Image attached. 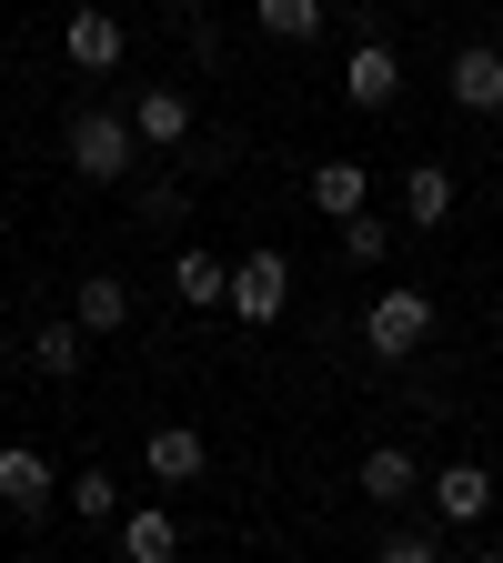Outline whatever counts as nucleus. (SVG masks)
Listing matches in <instances>:
<instances>
[{
	"mask_svg": "<svg viewBox=\"0 0 503 563\" xmlns=\"http://www.w3.org/2000/svg\"><path fill=\"white\" fill-rule=\"evenodd\" d=\"M61 152H70V172H81V181H121V172H131V152H141V131H131V111L81 101V111L61 121Z\"/></svg>",
	"mask_w": 503,
	"mask_h": 563,
	"instance_id": "1",
	"label": "nucleus"
},
{
	"mask_svg": "<svg viewBox=\"0 0 503 563\" xmlns=\"http://www.w3.org/2000/svg\"><path fill=\"white\" fill-rule=\"evenodd\" d=\"M282 302H293V262H282V252H242V262H232V302H222V312H232L242 332H272Z\"/></svg>",
	"mask_w": 503,
	"mask_h": 563,
	"instance_id": "2",
	"label": "nucleus"
},
{
	"mask_svg": "<svg viewBox=\"0 0 503 563\" xmlns=\"http://www.w3.org/2000/svg\"><path fill=\"white\" fill-rule=\"evenodd\" d=\"M363 342H373V363L423 352V342H434V302H423V292H383V302L363 312Z\"/></svg>",
	"mask_w": 503,
	"mask_h": 563,
	"instance_id": "3",
	"label": "nucleus"
},
{
	"mask_svg": "<svg viewBox=\"0 0 503 563\" xmlns=\"http://www.w3.org/2000/svg\"><path fill=\"white\" fill-rule=\"evenodd\" d=\"M0 504H11L21 523H41V514L61 504V473H51V453H31V443H0Z\"/></svg>",
	"mask_w": 503,
	"mask_h": 563,
	"instance_id": "4",
	"label": "nucleus"
},
{
	"mask_svg": "<svg viewBox=\"0 0 503 563\" xmlns=\"http://www.w3.org/2000/svg\"><path fill=\"white\" fill-rule=\"evenodd\" d=\"M352 493H363L373 514H403L413 493H423V463H413L403 443H373V453H363V473H352Z\"/></svg>",
	"mask_w": 503,
	"mask_h": 563,
	"instance_id": "5",
	"label": "nucleus"
},
{
	"mask_svg": "<svg viewBox=\"0 0 503 563\" xmlns=\"http://www.w3.org/2000/svg\"><path fill=\"white\" fill-rule=\"evenodd\" d=\"M444 91H453L463 111H503V51H493V41H463L453 70H444Z\"/></svg>",
	"mask_w": 503,
	"mask_h": 563,
	"instance_id": "6",
	"label": "nucleus"
},
{
	"mask_svg": "<svg viewBox=\"0 0 503 563\" xmlns=\"http://www.w3.org/2000/svg\"><path fill=\"white\" fill-rule=\"evenodd\" d=\"M141 463H152V483H172V493H182V483H201V473H211V443L192 433V422H162V433L141 443Z\"/></svg>",
	"mask_w": 503,
	"mask_h": 563,
	"instance_id": "7",
	"label": "nucleus"
},
{
	"mask_svg": "<svg viewBox=\"0 0 503 563\" xmlns=\"http://www.w3.org/2000/svg\"><path fill=\"white\" fill-rule=\"evenodd\" d=\"M393 91H403V60H393L383 41H363V51L342 60V101H352V111H393Z\"/></svg>",
	"mask_w": 503,
	"mask_h": 563,
	"instance_id": "8",
	"label": "nucleus"
},
{
	"mask_svg": "<svg viewBox=\"0 0 503 563\" xmlns=\"http://www.w3.org/2000/svg\"><path fill=\"white\" fill-rule=\"evenodd\" d=\"M423 493H434V514H444V523H483V514H493V473H483V463H444Z\"/></svg>",
	"mask_w": 503,
	"mask_h": 563,
	"instance_id": "9",
	"label": "nucleus"
},
{
	"mask_svg": "<svg viewBox=\"0 0 503 563\" xmlns=\"http://www.w3.org/2000/svg\"><path fill=\"white\" fill-rule=\"evenodd\" d=\"M61 51H70V70H121V51H131V31H121L111 11H70V31H61Z\"/></svg>",
	"mask_w": 503,
	"mask_h": 563,
	"instance_id": "10",
	"label": "nucleus"
},
{
	"mask_svg": "<svg viewBox=\"0 0 503 563\" xmlns=\"http://www.w3.org/2000/svg\"><path fill=\"white\" fill-rule=\"evenodd\" d=\"M172 292H182L192 312H222V302H232V262H222V252H172Z\"/></svg>",
	"mask_w": 503,
	"mask_h": 563,
	"instance_id": "11",
	"label": "nucleus"
},
{
	"mask_svg": "<svg viewBox=\"0 0 503 563\" xmlns=\"http://www.w3.org/2000/svg\"><path fill=\"white\" fill-rule=\"evenodd\" d=\"M403 222H413V232L453 222V172H444V162H413V172H403Z\"/></svg>",
	"mask_w": 503,
	"mask_h": 563,
	"instance_id": "12",
	"label": "nucleus"
},
{
	"mask_svg": "<svg viewBox=\"0 0 503 563\" xmlns=\"http://www.w3.org/2000/svg\"><path fill=\"white\" fill-rule=\"evenodd\" d=\"M131 131L152 141V152H182V131H192V91H141V101H131Z\"/></svg>",
	"mask_w": 503,
	"mask_h": 563,
	"instance_id": "13",
	"label": "nucleus"
},
{
	"mask_svg": "<svg viewBox=\"0 0 503 563\" xmlns=\"http://www.w3.org/2000/svg\"><path fill=\"white\" fill-rule=\"evenodd\" d=\"M70 322H81V332H121L131 322V282L121 272H91L81 292H70Z\"/></svg>",
	"mask_w": 503,
	"mask_h": 563,
	"instance_id": "14",
	"label": "nucleus"
},
{
	"mask_svg": "<svg viewBox=\"0 0 503 563\" xmlns=\"http://www.w3.org/2000/svg\"><path fill=\"white\" fill-rule=\"evenodd\" d=\"M121 553H131V563H172V553H182V514H162V504L121 514Z\"/></svg>",
	"mask_w": 503,
	"mask_h": 563,
	"instance_id": "15",
	"label": "nucleus"
},
{
	"mask_svg": "<svg viewBox=\"0 0 503 563\" xmlns=\"http://www.w3.org/2000/svg\"><path fill=\"white\" fill-rule=\"evenodd\" d=\"M363 191H373V172H363V162H322V172H313V211H322V222L363 211Z\"/></svg>",
	"mask_w": 503,
	"mask_h": 563,
	"instance_id": "16",
	"label": "nucleus"
},
{
	"mask_svg": "<svg viewBox=\"0 0 503 563\" xmlns=\"http://www.w3.org/2000/svg\"><path fill=\"white\" fill-rule=\"evenodd\" d=\"M81 352H91V332H81V322H41V332H31V363H41L51 383L81 373Z\"/></svg>",
	"mask_w": 503,
	"mask_h": 563,
	"instance_id": "17",
	"label": "nucleus"
},
{
	"mask_svg": "<svg viewBox=\"0 0 503 563\" xmlns=\"http://www.w3.org/2000/svg\"><path fill=\"white\" fill-rule=\"evenodd\" d=\"M61 504L81 514V523H121V483L91 463V473H70V483H61Z\"/></svg>",
	"mask_w": 503,
	"mask_h": 563,
	"instance_id": "18",
	"label": "nucleus"
},
{
	"mask_svg": "<svg viewBox=\"0 0 503 563\" xmlns=\"http://www.w3.org/2000/svg\"><path fill=\"white\" fill-rule=\"evenodd\" d=\"M252 21H262L272 41H313V31H322V0H252Z\"/></svg>",
	"mask_w": 503,
	"mask_h": 563,
	"instance_id": "19",
	"label": "nucleus"
},
{
	"mask_svg": "<svg viewBox=\"0 0 503 563\" xmlns=\"http://www.w3.org/2000/svg\"><path fill=\"white\" fill-rule=\"evenodd\" d=\"M383 252H393V232L373 211H342V262H383Z\"/></svg>",
	"mask_w": 503,
	"mask_h": 563,
	"instance_id": "20",
	"label": "nucleus"
},
{
	"mask_svg": "<svg viewBox=\"0 0 503 563\" xmlns=\"http://www.w3.org/2000/svg\"><path fill=\"white\" fill-rule=\"evenodd\" d=\"M383 553H393V563H434L444 543H434V523H393V533H383Z\"/></svg>",
	"mask_w": 503,
	"mask_h": 563,
	"instance_id": "21",
	"label": "nucleus"
},
{
	"mask_svg": "<svg viewBox=\"0 0 503 563\" xmlns=\"http://www.w3.org/2000/svg\"><path fill=\"white\" fill-rule=\"evenodd\" d=\"M182 211H192L182 181H152V191H141V222H182Z\"/></svg>",
	"mask_w": 503,
	"mask_h": 563,
	"instance_id": "22",
	"label": "nucleus"
},
{
	"mask_svg": "<svg viewBox=\"0 0 503 563\" xmlns=\"http://www.w3.org/2000/svg\"><path fill=\"white\" fill-rule=\"evenodd\" d=\"M493 342H503V302H493Z\"/></svg>",
	"mask_w": 503,
	"mask_h": 563,
	"instance_id": "23",
	"label": "nucleus"
},
{
	"mask_svg": "<svg viewBox=\"0 0 503 563\" xmlns=\"http://www.w3.org/2000/svg\"><path fill=\"white\" fill-rule=\"evenodd\" d=\"M172 11H201V0H172Z\"/></svg>",
	"mask_w": 503,
	"mask_h": 563,
	"instance_id": "24",
	"label": "nucleus"
},
{
	"mask_svg": "<svg viewBox=\"0 0 503 563\" xmlns=\"http://www.w3.org/2000/svg\"><path fill=\"white\" fill-rule=\"evenodd\" d=\"M493 191H503V172H493Z\"/></svg>",
	"mask_w": 503,
	"mask_h": 563,
	"instance_id": "25",
	"label": "nucleus"
}]
</instances>
